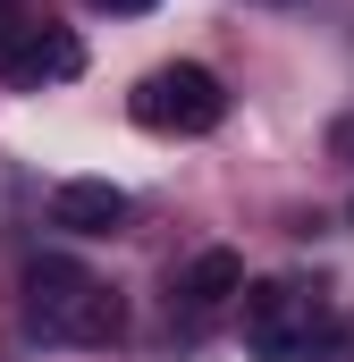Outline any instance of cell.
Masks as SVG:
<instances>
[{
  "mask_svg": "<svg viewBox=\"0 0 354 362\" xmlns=\"http://www.w3.org/2000/svg\"><path fill=\"white\" fill-rule=\"evenodd\" d=\"M118 329H127V303L85 262L42 253L25 270V337H42V346H118Z\"/></svg>",
  "mask_w": 354,
  "mask_h": 362,
  "instance_id": "obj_1",
  "label": "cell"
},
{
  "mask_svg": "<svg viewBox=\"0 0 354 362\" xmlns=\"http://www.w3.org/2000/svg\"><path fill=\"white\" fill-rule=\"evenodd\" d=\"M245 346L262 362H338V312L304 278H262L245 286Z\"/></svg>",
  "mask_w": 354,
  "mask_h": 362,
  "instance_id": "obj_2",
  "label": "cell"
},
{
  "mask_svg": "<svg viewBox=\"0 0 354 362\" xmlns=\"http://www.w3.org/2000/svg\"><path fill=\"white\" fill-rule=\"evenodd\" d=\"M127 110H135V127H152V135H211V127L228 118V93H219L211 68L177 59V68H152L144 85L127 93Z\"/></svg>",
  "mask_w": 354,
  "mask_h": 362,
  "instance_id": "obj_3",
  "label": "cell"
},
{
  "mask_svg": "<svg viewBox=\"0 0 354 362\" xmlns=\"http://www.w3.org/2000/svg\"><path fill=\"white\" fill-rule=\"evenodd\" d=\"M0 76H8V85H25V93L68 85V76H85V42H76L68 25H25V34L0 51Z\"/></svg>",
  "mask_w": 354,
  "mask_h": 362,
  "instance_id": "obj_4",
  "label": "cell"
},
{
  "mask_svg": "<svg viewBox=\"0 0 354 362\" xmlns=\"http://www.w3.org/2000/svg\"><path fill=\"white\" fill-rule=\"evenodd\" d=\"M51 228H68V236H118L127 228V194L110 177H68L51 194Z\"/></svg>",
  "mask_w": 354,
  "mask_h": 362,
  "instance_id": "obj_5",
  "label": "cell"
},
{
  "mask_svg": "<svg viewBox=\"0 0 354 362\" xmlns=\"http://www.w3.org/2000/svg\"><path fill=\"white\" fill-rule=\"evenodd\" d=\"M177 303L202 320V312H219V303H245V262L228 253V245H211V253H194L185 270H177Z\"/></svg>",
  "mask_w": 354,
  "mask_h": 362,
  "instance_id": "obj_6",
  "label": "cell"
},
{
  "mask_svg": "<svg viewBox=\"0 0 354 362\" xmlns=\"http://www.w3.org/2000/svg\"><path fill=\"white\" fill-rule=\"evenodd\" d=\"M338 362H354V312L338 320Z\"/></svg>",
  "mask_w": 354,
  "mask_h": 362,
  "instance_id": "obj_7",
  "label": "cell"
},
{
  "mask_svg": "<svg viewBox=\"0 0 354 362\" xmlns=\"http://www.w3.org/2000/svg\"><path fill=\"white\" fill-rule=\"evenodd\" d=\"M93 8H127V17H135V8H152V0H93Z\"/></svg>",
  "mask_w": 354,
  "mask_h": 362,
  "instance_id": "obj_8",
  "label": "cell"
}]
</instances>
